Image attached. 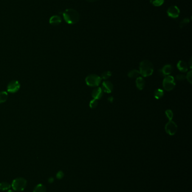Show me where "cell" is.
<instances>
[{"instance_id":"obj_1","label":"cell","mask_w":192,"mask_h":192,"mask_svg":"<svg viewBox=\"0 0 192 192\" xmlns=\"http://www.w3.org/2000/svg\"><path fill=\"white\" fill-rule=\"evenodd\" d=\"M65 21L69 24H75L79 20V15L77 11L73 8L67 9L63 13Z\"/></svg>"},{"instance_id":"obj_2","label":"cell","mask_w":192,"mask_h":192,"mask_svg":"<svg viewBox=\"0 0 192 192\" xmlns=\"http://www.w3.org/2000/svg\"><path fill=\"white\" fill-rule=\"evenodd\" d=\"M154 68L152 63L149 60L141 61L139 65V73L144 77H148L153 73Z\"/></svg>"},{"instance_id":"obj_3","label":"cell","mask_w":192,"mask_h":192,"mask_svg":"<svg viewBox=\"0 0 192 192\" xmlns=\"http://www.w3.org/2000/svg\"><path fill=\"white\" fill-rule=\"evenodd\" d=\"M27 184V182L25 179L24 177H17L15 179L11 184L13 189L17 192H22L24 191Z\"/></svg>"},{"instance_id":"obj_4","label":"cell","mask_w":192,"mask_h":192,"mask_svg":"<svg viewBox=\"0 0 192 192\" xmlns=\"http://www.w3.org/2000/svg\"><path fill=\"white\" fill-rule=\"evenodd\" d=\"M85 81L87 85L95 87L99 85L101 81V79L100 76L96 74H91L86 78Z\"/></svg>"},{"instance_id":"obj_5","label":"cell","mask_w":192,"mask_h":192,"mask_svg":"<svg viewBox=\"0 0 192 192\" xmlns=\"http://www.w3.org/2000/svg\"><path fill=\"white\" fill-rule=\"evenodd\" d=\"M175 87V81L172 76H166L163 81V87L166 91H171Z\"/></svg>"},{"instance_id":"obj_6","label":"cell","mask_w":192,"mask_h":192,"mask_svg":"<svg viewBox=\"0 0 192 192\" xmlns=\"http://www.w3.org/2000/svg\"><path fill=\"white\" fill-rule=\"evenodd\" d=\"M165 130L166 133L169 134V135H175L177 130V124L172 120L169 121V122L165 125Z\"/></svg>"},{"instance_id":"obj_7","label":"cell","mask_w":192,"mask_h":192,"mask_svg":"<svg viewBox=\"0 0 192 192\" xmlns=\"http://www.w3.org/2000/svg\"><path fill=\"white\" fill-rule=\"evenodd\" d=\"M20 88V84L18 81H12L8 84L7 91L10 93H15Z\"/></svg>"},{"instance_id":"obj_8","label":"cell","mask_w":192,"mask_h":192,"mask_svg":"<svg viewBox=\"0 0 192 192\" xmlns=\"http://www.w3.org/2000/svg\"><path fill=\"white\" fill-rule=\"evenodd\" d=\"M103 92L110 93L112 92L113 89V85L112 83L109 81H104L102 83V86L101 87Z\"/></svg>"},{"instance_id":"obj_9","label":"cell","mask_w":192,"mask_h":192,"mask_svg":"<svg viewBox=\"0 0 192 192\" xmlns=\"http://www.w3.org/2000/svg\"><path fill=\"white\" fill-rule=\"evenodd\" d=\"M179 9L176 6H172L167 10V14L172 18H177L179 15Z\"/></svg>"},{"instance_id":"obj_10","label":"cell","mask_w":192,"mask_h":192,"mask_svg":"<svg viewBox=\"0 0 192 192\" xmlns=\"http://www.w3.org/2000/svg\"><path fill=\"white\" fill-rule=\"evenodd\" d=\"M103 96V91L101 87H97L94 89L92 92V97L94 99L98 100Z\"/></svg>"},{"instance_id":"obj_11","label":"cell","mask_w":192,"mask_h":192,"mask_svg":"<svg viewBox=\"0 0 192 192\" xmlns=\"http://www.w3.org/2000/svg\"><path fill=\"white\" fill-rule=\"evenodd\" d=\"M172 70H173L172 66L171 65L168 64V65H165L164 67H163L161 69L160 71L162 74V75L166 76L169 75V74L172 73Z\"/></svg>"},{"instance_id":"obj_12","label":"cell","mask_w":192,"mask_h":192,"mask_svg":"<svg viewBox=\"0 0 192 192\" xmlns=\"http://www.w3.org/2000/svg\"><path fill=\"white\" fill-rule=\"evenodd\" d=\"M62 22V18L58 15L51 16L49 20V23L53 26H57Z\"/></svg>"},{"instance_id":"obj_13","label":"cell","mask_w":192,"mask_h":192,"mask_svg":"<svg viewBox=\"0 0 192 192\" xmlns=\"http://www.w3.org/2000/svg\"><path fill=\"white\" fill-rule=\"evenodd\" d=\"M177 67L182 73H185L188 70V67L187 64L182 60H180L178 62L177 64Z\"/></svg>"},{"instance_id":"obj_14","label":"cell","mask_w":192,"mask_h":192,"mask_svg":"<svg viewBox=\"0 0 192 192\" xmlns=\"http://www.w3.org/2000/svg\"><path fill=\"white\" fill-rule=\"evenodd\" d=\"M136 85L139 90H142L145 87L144 79L142 77H138L136 79Z\"/></svg>"},{"instance_id":"obj_15","label":"cell","mask_w":192,"mask_h":192,"mask_svg":"<svg viewBox=\"0 0 192 192\" xmlns=\"http://www.w3.org/2000/svg\"><path fill=\"white\" fill-rule=\"evenodd\" d=\"M163 96H164V92L162 89H157L154 92V96L157 100L161 99Z\"/></svg>"},{"instance_id":"obj_16","label":"cell","mask_w":192,"mask_h":192,"mask_svg":"<svg viewBox=\"0 0 192 192\" xmlns=\"http://www.w3.org/2000/svg\"><path fill=\"white\" fill-rule=\"evenodd\" d=\"M33 192H46V186L42 184H39L34 187Z\"/></svg>"},{"instance_id":"obj_17","label":"cell","mask_w":192,"mask_h":192,"mask_svg":"<svg viewBox=\"0 0 192 192\" xmlns=\"http://www.w3.org/2000/svg\"><path fill=\"white\" fill-rule=\"evenodd\" d=\"M8 98V93L7 92H0V104L5 102Z\"/></svg>"},{"instance_id":"obj_18","label":"cell","mask_w":192,"mask_h":192,"mask_svg":"<svg viewBox=\"0 0 192 192\" xmlns=\"http://www.w3.org/2000/svg\"><path fill=\"white\" fill-rule=\"evenodd\" d=\"M11 188V185L8 182H1L0 183V190L2 191L9 190Z\"/></svg>"},{"instance_id":"obj_19","label":"cell","mask_w":192,"mask_h":192,"mask_svg":"<svg viewBox=\"0 0 192 192\" xmlns=\"http://www.w3.org/2000/svg\"><path fill=\"white\" fill-rule=\"evenodd\" d=\"M140 73L139 71L137 70H132L129 73H128V76L130 78H138L139 76L140 75Z\"/></svg>"},{"instance_id":"obj_20","label":"cell","mask_w":192,"mask_h":192,"mask_svg":"<svg viewBox=\"0 0 192 192\" xmlns=\"http://www.w3.org/2000/svg\"><path fill=\"white\" fill-rule=\"evenodd\" d=\"M112 75V72L110 71H105L104 73H103L101 76L100 78L101 79H104V80H107L108 78H109Z\"/></svg>"},{"instance_id":"obj_21","label":"cell","mask_w":192,"mask_h":192,"mask_svg":"<svg viewBox=\"0 0 192 192\" xmlns=\"http://www.w3.org/2000/svg\"><path fill=\"white\" fill-rule=\"evenodd\" d=\"M151 2L155 6H160L164 2V0H151Z\"/></svg>"},{"instance_id":"obj_22","label":"cell","mask_w":192,"mask_h":192,"mask_svg":"<svg viewBox=\"0 0 192 192\" xmlns=\"http://www.w3.org/2000/svg\"><path fill=\"white\" fill-rule=\"evenodd\" d=\"M165 114H166L167 118L169 120V121L172 120L173 117H174V114H173L172 111H171V110H167L166 111H165Z\"/></svg>"},{"instance_id":"obj_23","label":"cell","mask_w":192,"mask_h":192,"mask_svg":"<svg viewBox=\"0 0 192 192\" xmlns=\"http://www.w3.org/2000/svg\"><path fill=\"white\" fill-rule=\"evenodd\" d=\"M98 104V100H95V99H93L92 100H91V101L90 102V104H89V106L90 107L91 109H95L97 107Z\"/></svg>"},{"instance_id":"obj_24","label":"cell","mask_w":192,"mask_h":192,"mask_svg":"<svg viewBox=\"0 0 192 192\" xmlns=\"http://www.w3.org/2000/svg\"><path fill=\"white\" fill-rule=\"evenodd\" d=\"M185 78H186V76L184 74H179V75H177V76H176V79L179 81H183Z\"/></svg>"},{"instance_id":"obj_25","label":"cell","mask_w":192,"mask_h":192,"mask_svg":"<svg viewBox=\"0 0 192 192\" xmlns=\"http://www.w3.org/2000/svg\"><path fill=\"white\" fill-rule=\"evenodd\" d=\"M186 78L187 79L188 81H189L191 84L192 83V71H190L188 73L186 76Z\"/></svg>"},{"instance_id":"obj_26","label":"cell","mask_w":192,"mask_h":192,"mask_svg":"<svg viewBox=\"0 0 192 192\" xmlns=\"http://www.w3.org/2000/svg\"><path fill=\"white\" fill-rule=\"evenodd\" d=\"M64 174L63 172L62 171H59L56 174V178H58V179H61L64 177Z\"/></svg>"},{"instance_id":"obj_27","label":"cell","mask_w":192,"mask_h":192,"mask_svg":"<svg viewBox=\"0 0 192 192\" xmlns=\"http://www.w3.org/2000/svg\"><path fill=\"white\" fill-rule=\"evenodd\" d=\"M53 181H54V179L53 177H50L49 179V182L50 183H53Z\"/></svg>"},{"instance_id":"obj_28","label":"cell","mask_w":192,"mask_h":192,"mask_svg":"<svg viewBox=\"0 0 192 192\" xmlns=\"http://www.w3.org/2000/svg\"><path fill=\"white\" fill-rule=\"evenodd\" d=\"M108 101H109L110 102H112L113 101V98L112 97H109V98H108Z\"/></svg>"},{"instance_id":"obj_29","label":"cell","mask_w":192,"mask_h":192,"mask_svg":"<svg viewBox=\"0 0 192 192\" xmlns=\"http://www.w3.org/2000/svg\"><path fill=\"white\" fill-rule=\"evenodd\" d=\"M86 1H88V2H95L97 0H86Z\"/></svg>"},{"instance_id":"obj_30","label":"cell","mask_w":192,"mask_h":192,"mask_svg":"<svg viewBox=\"0 0 192 192\" xmlns=\"http://www.w3.org/2000/svg\"><path fill=\"white\" fill-rule=\"evenodd\" d=\"M8 192H15V191H14L13 190H8Z\"/></svg>"}]
</instances>
